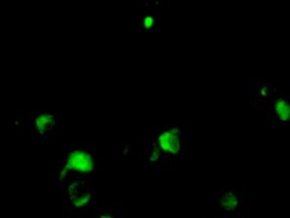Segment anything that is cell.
I'll use <instances>...</instances> for the list:
<instances>
[{
  "label": "cell",
  "instance_id": "obj_1",
  "mask_svg": "<svg viewBox=\"0 0 290 218\" xmlns=\"http://www.w3.org/2000/svg\"><path fill=\"white\" fill-rule=\"evenodd\" d=\"M69 164L71 168L80 171L91 170L93 166L90 156L81 152H76L75 154H73V156H71L69 160Z\"/></svg>",
  "mask_w": 290,
  "mask_h": 218
},
{
  "label": "cell",
  "instance_id": "obj_2",
  "mask_svg": "<svg viewBox=\"0 0 290 218\" xmlns=\"http://www.w3.org/2000/svg\"><path fill=\"white\" fill-rule=\"evenodd\" d=\"M160 144L167 151L176 152L179 147V139L176 134L169 132L160 137Z\"/></svg>",
  "mask_w": 290,
  "mask_h": 218
},
{
  "label": "cell",
  "instance_id": "obj_3",
  "mask_svg": "<svg viewBox=\"0 0 290 218\" xmlns=\"http://www.w3.org/2000/svg\"><path fill=\"white\" fill-rule=\"evenodd\" d=\"M275 110L277 115L282 120H287L290 118V105L287 101H278L275 105Z\"/></svg>",
  "mask_w": 290,
  "mask_h": 218
}]
</instances>
